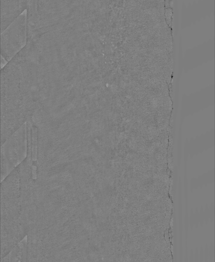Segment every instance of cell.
I'll return each mask as SVG.
<instances>
[{
  "mask_svg": "<svg viewBox=\"0 0 215 262\" xmlns=\"http://www.w3.org/2000/svg\"><path fill=\"white\" fill-rule=\"evenodd\" d=\"M27 39L26 11L1 32V54L8 62L25 46Z\"/></svg>",
  "mask_w": 215,
  "mask_h": 262,
  "instance_id": "obj_1",
  "label": "cell"
},
{
  "mask_svg": "<svg viewBox=\"0 0 215 262\" xmlns=\"http://www.w3.org/2000/svg\"><path fill=\"white\" fill-rule=\"evenodd\" d=\"M30 0H1V32L26 11Z\"/></svg>",
  "mask_w": 215,
  "mask_h": 262,
  "instance_id": "obj_2",
  "label": "cell"
},
{
  "mask_svg": "<svg viewBox=\"0 0 215 262\" xmlns=\"http://www.w3.org/2000/svg\"><path fill=\"white\" fill-rule=\"evenodd\" d=\"M32 177L33 179H36V167L33 165L32 167Z\"/></svg>",
  "mask_w": 215,
  "mask_h": 262,
  "instance_id": "obj_3",
  "label": "cell"
}]
</instances>
